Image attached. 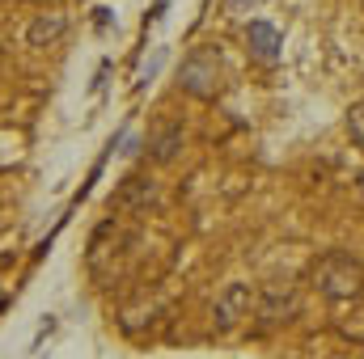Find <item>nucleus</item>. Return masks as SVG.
Returning a JSON list of instances; mask_svg holds the SVG:
<instances>
[{
	"label": "nucleus",
	"mask_w": 364,
	"mask_h": 359,
	"mask_svg": "<svg viewBox=\"0 0 364 359\" xmlns=\"http://www.w3.org/2000/svg\"><path fill=\"white\" fill-rule=\"evenodd\" d=\"M123 245H127V233L114 224V220H106V224H97L90 237V254H85V263L90 270L102 279V270H106V258H119L123 254Z\"/></svg>",
	"instance_id": "6"
},
{
	"label": "nucleus",
	"mask_w": 364,
	"mask_h": 359,
	"mask_svg": "<svg viewBox=\"0 0 364 359\" xmlns=\"http://www.w3.org/2000/svg\"><path fill=\"white\" fill-rule=\"evenodd\" d=\"M309 283H314L326 300H356L364 292V267L352 254H343V250H326L322 258H314Z\"/></svg>",
	"instance_id": "1"
},
{
	"label": "nucleus",
	"mask_w": 364,
	"mask_h": 359,
	"mask_svg": "<svg viewBox=\"0 0 364 359\" xmlns=\"http://www.w3.org/2000/svg\"><path fill=\"white\" fill-rule=\"evenodd\" d=\"M106 207L119 216H144L149 207H157V182L149 174H127L114 186V194L106 199Z\"/></svg>",
	"instance_id": "4"
},
{
	"label": "nucleus",
	"mask_w": 364,
	"mask_h": 359,
	"mask_svg": "<svg viewBox=\"0 0 364 359\" xmlns=\"http://www.w3.org/2000/svg\"><path fill=\"white\" fill-rule=\"evenodd\" d=\"M348 136L364 148V101H356V106L348 110Z\"/></svg>",
	"instance_id": "10"
},
{
	"label": "nucleus",
	"mask_w": 364,
	"mask_h": 359,
	"mask_svg": "<svg viewBox=\"0 0 364 359\" xmlns=\"http://www.w3.org/2000/svg\"><path fill=\"white\" fill-rule=\"evenodd\" d=\"M296 309H301V296H296V287H292L288 279H272V283H263V292L255 296L259 330H275L279 321L296 317Z\"/></svg>",
	"instance_id": "3"
},
{
	"label": "nucleus",
	"mask_w": 364,
	"mask_h": 359,
	"mask_svg": "<svg viewBox=\"0 0 364 359\" xmlns=\"http://www.w3.org/2000/svg\"><path fill=\"white\" fill-rule=\"evenodd\" d=\"M68 34V13L64 9H43V13H34V21L26 26V43L30 47H55L60 38Z\"/></svg>",
	"instance_id": "8"
},
{
	"label": "nucleus",
	"mask_w": 364,
	"mask_h": 359,
	"mask_svg": "<svg viewBox=\"0 0 364 359\" xmlns=\"http://www.w3.org/2000/svg\"><path fill=\"white\" fill-rule=\"evenodd\" d=\"M246 51H250V60H259V64H275L279 51H284V34L275 30L272 21H250V26H246Z\"/></svg>",
	"instance_id": "9"
},
{
	"label": "nucleus",
	"mask_w": 364,
	"mask_h": 359,
	"mask_svg": "<svg viewBox=\"0 0 364 359\" xmlns=\"http://www.w3.org/2000/svg\"><path fill=\"white\" fill-rule=\"evenodd\" d=\"M250 4H259V0H229V9H250Z\"/></svg>",
	"instance_id": "11"
},
{
	"label": "nucleus",
	"mask_w": 364,
	"mask_h": 359,
	"mask_svg": "<svg viewBox=\"0 0 364 359\" xmlns=\"http://www.w3.org/2000/svg\"><path fill=\"white\" fill-rule=\"evenodd\" d=\"M255 296H259V292H250V283H229V287L216 296V304H212L216 330L225 334V330H233L242 317H250V313H255Z\"/></svg>",
	"instance_id": "5"
},
{
	"label": "nucleus",
	"mask_w": 364,
	"mask_h": 359,
	"mask_svg": "<svg viewBox=\"0 0 364 359\" xmlns=\"http://www.w3.org/2000/svg\"><path fill=\"white\" fill-rule=\"evenodd\" d=\"M182 144H186L182 123H174V118H157V123H153V131H149V157H153L157 165H170L182 153Z\"/></svg>",
	"instance_id": "7"
},
{
	"label": "nucleus",
	"mask_w": 364,
	"mask_h": 359,
	"mask_svg": "<svg viewBox=\"0 0 364 359\" xmlns=\"http://www.w3.org/2000/svg\"><path fill=\"white\" fill-rule=\"evenodd\" d=\"M178 85L182 93L199 97V101H212L216 93L225 89V60H220V47L203 43V47H191L186 60L178 68Z\"/></svg>",
	"instance_id": "2"
}]
</instances>
